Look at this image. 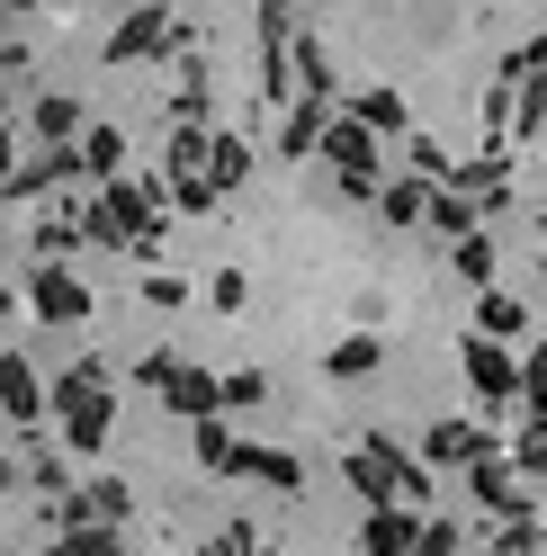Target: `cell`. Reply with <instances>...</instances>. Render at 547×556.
<instances>
[{
	"label": "cell",
	"mask_w": 547,
	"mask_h": 556,
	"mask_svg": "<svg viewBox=\"0 0 547 556\" xmlns=\"http://www.w3.org/2000/svg\"><path fill=\"white\" fill-rule=\"evenodd\" d=\"M63 440H73V448H99V440H109V395L81 387V377L63 387Z\"/></svg>",
	"instance_id": "1"
},
{
	"label": "cell",
	"mask_w": 547,
	"mask_h": 556,
	"mask_svg": "<svg viewBox=\"0 0 547 556\" xmlns=\"http://www.w3.org/2000/svg\"><path fill=\"white\" fill-rule=\"evenodd\" d=\"M37 315H54V324L90 315V288H81V278H63V269H37Z\"/></svg>",
	"instance_id": "2"
},
{
	"label": "cell",
	"mask_w": 547,
	"mask_h": 556,
	"mask_svg": "<svg viewBox=\"0 0 547 556\" xmlns=\"http://www.w3.org/2000/svg\"><path fill=\"white\" fill-rule=\"evenodd\" d=\"M162 37H170V27H162V18H126V27H117V46H109V54H117V63H135V54H153Z\"/></svg>",
	"instance_id": "3"
},
{
	"label": "cell",
	"mask_w": 547,
	"mask_h": 556,
	"mask_svg": "<svg viewBox=\"0 0 547 556\" xmlns=\"http://www.w3.org/2000/svg\"><path fill=\"white\" fill-rule=\"evenodd\" d=\"M0 404H10L18 422H27V413H37V377H27L18 359H0Z\"/></svg>",
	"instance_id": "4"
},
{
	"label": "cell",
	"mask_w": 547,
	"mask_h": 556,
	"mask_svg": "<svg viewBox=\"0 0 547 556\" xmlns=\"http://www.w3.org/2000/svg\"><path fill=\"white\" fill-rule=\"evenodd\" d=\"M54 556H117V539H109V520H90V530H73Z\"/></svg>",
	"instance_id": "5"
},
{
	"label": "cell",
	"mask_w": 547,
	"mask_h": 556,
	"mask_svg": "<svg viewBox=\"0 0 547 556\" xmlns=\"http://www.w3.org/2000/svg\"><path fill=\"white\" fill-rule=\"evenodd\" d=\"M126 511V484H90V520H117Z\"/></svg>",
	"instance_id": "6"
}]
</instances>
